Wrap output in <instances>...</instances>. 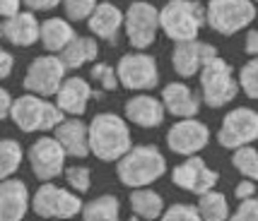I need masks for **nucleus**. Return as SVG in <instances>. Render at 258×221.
Wrapping results in <instances>:
<instances>
[{
    "mask_svg": "<svg viewBox=\"0 0 258 221\" xmlns=\"http://www.w3.org/2000/svg\"><path fill=\"white\" fill-rule=\"evenodd\" d=\"M22 8L20 0H0V20H8L12 15H17Z\"/></svg>",
    "mask_w": 258,
    "mask_h": 221,
    "instance_id": "58836bf2",
    "label": "nucleus"
},
{
    "mask_svg": "<svg viewBox=\"0 0 258 221\" xmlns=\"http://www.w3.org/2000/svg\"><path fill=\"white\" fill-rule=\"evenodd\" d=\"M157 22L169 41H196L205 27V5L198 0H169L157 10Z\"/></svg>",
    "mask_w": 258,
    "mask_h": 221,
    "instance_id": "7ed1b4c3",
    "label": "nucleus"
},
{
    "mask_svg": "<svg viewBox=\"0 0 258 221\" xmlns=\"http://www.w3.org/2000/svg\"><path fill=\"white\" fill-rule=\"evenodd\" d=\"M236 87H239V91H244L248 99H258V60L256 58H251L246 65L239 70Z\"/></svg>",
    "mask_w": 258,
    "mask_h": 221,
    "instance_id": "c756f323",
    "label": "nucleus"
},
{
    "mask_svg": "<svg viewBox=\"0 0 258 221\" xmlns=\"http://www.w3.org/2000/svg\"><path fill=\"white\" fill-rule=\"evenodd\" d=\"M159 101H162L164 113L179 118V121H183V118H196L198 111H201V96H198L188 84H183V82H169L167 87L162 89Z\"/></svg>",
    "mask_w": 258,
    "mask_h": 221,
    "instance_id": "dca6fc26",
    "label": "nucleus"
},
{
    "mask_svg": "<svg viewBox=\"0 0 258 221\" xmlns=\"http://www.w3.org/2000/svg\"><path fill=\"white\" fill-rule=\"evenodd\" d=\"M131 209L138 219L155 221L164 211V199L152 188H138L131 192Z\"/></svg>",
    "mask_w": 258,
    "mask_h": 221,
    "instance_id": "393cba45",
    "label": "nucleus"
},
{
    "mask_svg": "<svg viewBox=\"0 0 258 221\" xmlns=\"http://www.w3.org/2000/svg\"><path fill=\"white\" fill-rule=\"evenodd\" d=\"M92 99V84L85 77H66L56 91V108L63 116L78 118L87 111Z\"/></svg>",
    "mask_w": 258,
    "mask_h": 221,
    "instance_id": "f3484780",
    "label": "nucleus"
},
{
    "mask_svg": "<svg viewBox=\"0 0 258 221\" xmlns=\"http://www.w3.org/2000/svg\"><path fill=\"white\" fill-rule=\"evenodd\" d=\"M116 173L125 188H150L167 173V159L155 144H138L116 161Z\"/></svg>",
    "mask_w": 258,
    "mask_h": 221,
    "instance_id": "f03ea898",
    "label": "nucleus"
},
{
    "mask_svg": "<svg viewBox=\"0 0 258 221\" xmlns=\"http://www.w3.org/2000/svg\"><path fill=\"white\" fill-rule=\"evenodd\" d=\"M78 34L73 29V24L63 17H48L44 22H39V41L51 55L60 53Z\"/></svg>",
    "mask_w": 258,
    "mask_h": 221,
    "instance_id": "5701e85b",
    "label": "nucleus"
},
{
    "mask_svg": "<svg viewBox=\"0 0 258 221\" xmlns=\"http://www.w3.org/2000/svg\"><path fill=\"white\" fill-rule=\"evenodd\" d=\"M256 20V3L251 0H208L205 24L222 36H234Z\"/></svg>",
    "mask_w": 258,
    "mask_h": 221,
    "instance_id": "423d86ee",
    "label": "nucleus"
},
{
    "mask_svg": "<svg viewBox=\"0 0 258 221\" xmlns=\"http://www.w3.org/2000/svg\"><path fill=\"white\" fill-rule=\"evenodd\" d=\"M12 67H15V58H12L5 48H0V79H8L12 75Z\"/></svg>",
    "mask_w": 258,
    "mask_h": 221,
    "instance_id": "4c0bfd02",
    "label": "nucleus"
},
{
    "mask_svg": "<svg viewBox=\"0 0 258 221\" xmlns=\"http://www.w3.org/2000/svg\"><path fill=\"white\" fill-rule=\"evenodd\" d=\"M99 0H60L66 17L70 22H87V17L92 15V10L97 8Z\"/></svg>",
    "mask_w": 258,
    "mask_h": 221,
    "instance_id": "7c9ffc66",
    "label": "nucleus"
},
{
    "mask_svg": "<svg viewBox=\"0 0 258 221\" xmlns=\"http://www.w3.org/2000/svg\"><path fill=\"white\" fill-rule=\"evenodd\" d=\"M0 39H3V20H0Z\"/></svg>",
    "mask_w": 258,
    "mask_h": 221,
    "instance_id": "79ce46f5",
    "label": "nucleus"
},
{
    "mask_svg": "<svg viewBox=\"0 0 258 221\" xmlns=\"http://www.w3.org/2000/svg\"><path fill=\"white\" fill-rule=\"evenodd\" d=\"M258 140V113L253 108L239 106L232 108L222 118L220 133H217V142L225 149H239V147H248Z\"/></svg>",
    "mask_w": 258,
    "mask_h": 221,
    "instance_id": "9d476101",
    "label": "nucleus"
},
{
    "mask_svg": "<svg viewBox=\"0 0 258 221\" xmlns=\"http://www.w3.org/2000/svg\"><path fill=\"white\" fill-rule=\"evenodd\" d=\"M63 176H66L68 185L75 192H87L92 185V171L87 166H70V168L63 171Z\"/></svg>",
    "mask_w": 258,
    "mask_h": 221,
    "instance_id": "2f4dec72",
    "label": "nucleus"
},
{
    "mask_svg": "<svg viewBox=\"0 0 258 221\" xmlns=\"http://www.w3.org/2000/svg\"><path fill=\"white\" fill-rule=\"evenodd\" d=\"M87 27L97 39H104V41L113 44L118 39L121 27H123V12L111 3H97V8L87 17Z\"/></svg>",
    "mask_w": 258,
    "mask_h": 221,
    "instance_id": "4be33fe9",
    "label": "nucleus"
},
{
    "mask_svg": "<svg viewBox=\"0 0 258 221\" xmlns=\"http://www.w3.org/2000/svg\"><path fill=\"white\" fill-rule=\"evenodd\" d=\"M10 106H12L10 91H8L5 87H0V121H3V118H8V113H10Z\"/></svg>",
    "mask_w": 258,
    "mask_h": 221,
    "instance_id": "a19ab883",
    "label": "nucleus"
},
{
    "mask_svg": "<svg viewBox=\"0 0 258 221\" xmlns=\"http://www.w3.org/2000/svg\"><path fill=\"white\" fill-rule=\"evenodd\" d=\"M234 195H236L239 202H244V199H253L256 197V180H246V178H244V180L234 188Z\"/></svg>",
    "mask_w": 258,
    "mask_h": 221,
    "instance_id": "e433bc0d",
    "label": "nucleus"
},
{
    "mask_svg": "<svg viewBox=\"0 0 258 221\" xmlns=\"http://www.w3.org/2000/svg\"><path fill=\"white\" fill-rule=\"evenodd\" d=\"M113 70L118 87L128 91H150L159 84L157 60L147 53H125Z\"/></svg>",
    "mask_w": 258,
    "mask_h": 221,
    "instance_id": "0eeeda50",
    "label": "nucleus"
},
{
    "mask_svg": "<svg viewBox=\"0 0 258 221\" xmlns=\"http://www.w3.org/2000/svg\"><path fill=\"white\" fill-rule=\"evenodd\" d=\"M196 211H198L201 221H227L229 219V202L222 192L210 190V192L201 195Z\"/></svg>",
    "mask_w": 258,
    "mask_h": 221,
    "instance_id": "bb28decb",
    "label": "nucleus"
},
{
    "mask_svg": "<svg viewBox=\"0 0 258 221\" xmlns=\"http://www.w3.org/2000/svg\"><path fill=\"white\" fill-rule=\"evenodd\" d=\"M29 204H32L34 214H39L41 219H73L82 209L80 195H73L70 190L58 188L53 183H44L34 192Z\"/></svg>",
    "mask_w": 258,
    "mask_h": 221,
    "instance_id": "1a4fd4ad",
    "label": "nucleus"
},
{
    "mask_svg": "<svg viewBox=\"0 0 258 221\" xmlns=\"http://www.w3.org/2000/svg\"><path fill=\"white\" fill-rule=\"evenodd\" d=\"M217 51H215L213 44L208 41H181V44H174V51H171V67L179 77H193L201 72V67L215 58Z\"/></svg>",
    "mask_w": 258,
    "mask_h": 221,
    "instance_id": "2eb2a0df",
    "label": "nucleus"
},
{
    "mask_svg": "<svg viewBox=\"0 0 258 221\" xmlns=\"http://www.w3.org/2000/svg\"><path fill=\"white\" fill-rule=\"evenodd\" d=\"M210 142V128L198 118H183L176 121L167 133V147L169 152L179 156H196L203 152Z\"/></svg>",
    "mask_w": 258,
    "mask_h": 221,
    "instance_id": "f8f14e48",
    "label": "nucleus"
},
{
    "mask_svg": "<svg viewBox=\"0 0 258 221\" xmlns=\"http://www.w3.org/2000/svg\"><path fill=\"white\" fill-rule=\"evenodd\" d=\"M29 209V190L22 180H0V221H22Z\"/></svg>",
    "mask_w": 258,
    "mask_h": 221,
    "instance_id": "6ab92c4d",
    "label": "nucleus"
},
{
    "mask_svg": "<svg viewBox=\"0 0 258 221\" xmlns=\"http://www.w3.org/2000/svg\"><path fill=\"white\" fill-rule=\"evenodd\" d=\"M3 39L10 41L12 46H34L39 41V20L34 12L20 10L17 15H12L8 20H3Z\"/></svg>",
    "mask_w": 258,
    "mask_h": 221,
    "instance_id": "412c9836",
    "label": "nucleus"
},
{
    "mask_svg": "<svg viewBox=\"0 0 258 221\" xmlns=\"http://www.w3.org/2000/svg\"><path fill=\"white\" fill-rule=\"evenodd\" d=\"M232 166H234L236 171L246 178V180H256L258 178V152H256V147L248 144V147H239V149H234V154H232Z\"/></svg>",
    "mask_w": 258,
    "mask_h": 221,
    "instance_id": "c85d7f7f",
    "label": "nucleus"
},
{
    "mask_svg": "<svg viewBox=\"0 0 258 221\" xmlns=\"http://www.w3.org/2000/svg\"><path fill=\"white\" fill-rule=\"evenodd\" d=\"M229 221H258V199H244L239 202V209L229 214Z\"/></svg>",
    "mask_w": 258,
    "mask_h": 221,
    "instance_id": "f704fd0d",
    "label": "nucleus"
},
{
    "mask_svg": "<svg viewBox=\"0 0 258 221\" xmlns=\"http://www.w3.org/2000/svg\"><path fill=\"white\" fill-rule=\"evenodd\" d=\"M125 118L123 121L133 123L138 128H159L164 123V108H162V101L152 94H138L131 96L125 101Z\"/></svg>",
    "mask_w": 258,
    "mask_h": 221,
    "instance_id": "a211bd4d",
    "label": "nucleus"
},
{
    "mask_svg": "<svg viewBox=\"0 0 258 221\" xmlns=\"http://www.w3.org/2000/svg\"><path fill=\"white\" fill-rule=\"evenodd\" d=\"M198 82H201V103H208L210 108H222L227 103H232L239 94L234 67L220 55L210 58L201 67Z\"/></svg>",
    "mask_w": 258,
    "mask_h": 221,
    "instance_id": "39448f33",
    "label": "nucleus"
},
{
    "mask_svg": "<svg viewBox=\"0 0 258 221\" xmlns=\"http://www.w3.org/2000/svg\"><path fill=\"white\" fill-rule=\"evenodd\" d=\"M27 156H29V166H32L34 176L39 180H44V183L58 178L66 171V154H63V149L58 147V142L53 137L34 140Z\"/></svg>",
    "mask_w": 258,
    "mask_h": 221,
    "instance_id": "4468645a",
    "label": "nucleus"
},
{
    "mask_svg": "<svg viewBox=\"0 0 258 221\" xmlns=\"http://www.w3.org/2000/svg\"><path fill=\"white\" fill-rule=\"evenodd\" d=\"M66 79V67L58 60V55H39L34 58L29 67H27V75H24V89L34 94V96H56L60 82Z\"/></svg>",
    "mask_w": 258,
    "mask_h": 221,
    "instance_id": "9b49d317",
    "label": "nucleus"
},
{
    "mask_svg": "<svg viewBox=\"0 0 258 221\" xmlns=\"http://www.w3.org/2000/svg\"><path fill=\"white\" fill-rule=\"evenodd\" d=\"M244 51H246L251 58H256V53H258V32H256V29H248L246 44H244Z\"/></svg>",
    "mask_w": 258,
    "mask_h": 221,
    "instance_id": "ea45409f",
    "label": "nucleus"
},
{
    "mask_svg": "<svg viewBox=\"0 0 258 221\" xmlns=\"http://www.w3.org/2000/svg\"><path fill=\"white\" fill-rule=\"evenodd\" d=\"M87 144L99 161H118L133 147L131 128L116 113H99L87 125Z\"/></svg>",
    "mask_w": 258,
    "mask_h": 221,
    "instance_id": "f257e3e1",
    "label": "nucleus"
},
{
    "mask_svg": "<svg viewBox=\"0 0 258 221\" xmlns=\"http://www.w3.org/2000/svg\"><path fill=\"white\" fill-rule=\"evenodd\" d=\"M53 140L63 149L66 156H78L85 159L90 156V144H87V123L80 118H66V121L53 130Z\"/></svg>",
    "mask_w": 258,
    "mask_h": 221,
    "instance_id": "aec40b11",
    "label": "nucleus"
},
{
    "mask_svg": "<svg viewBox=\"0 0 258 221\" xmlns=\"http://www.w3.org/2000/svg\"><path fill=\"white\" fill-rule=\"evenodd\" d=\"M97 55H99V44L92 36H75L58 53V60L63 63V67H66V72H68V70H80L82 65L97 60Z\"/></svg>",
    "mask_w": 258,
    "mask_h": 221,
    "instance_id": "b1692460",
    "label": "nucleus"
},
{
    "mask_svg": "<svg viewBox=\"0 0 258 221\" xmlns=\"http://www.w3.org/2000/svg\"><path fill=\"white\" fill-rule=\"evenodd\" d=\"M8 118H12V123L22 133H48V130H56L66 121V116L56 108V103L41 99V96H34V94H22L12 99Z\"/></svg>",
    "mask_w": 258,
    "mask_h": 221,
    "instance_id": "20e7f679",
    "label": "nucleus"
},
{
    "mask_svg": "<svg viewBox=\"0 0 258 221\" xmlns=\"http://www.w3.org/2000/svg\"><path fill=\"white\" fill-rule=\"evenodd\" d=\"M92 82H97L104 91H116V89H118L116 70H113L109 63H94V65H92Z\"/></svg>",
    "mask_w": 258,
    "mask_h": 221,
    "instance_id": "473e14b6",
    "label": "nucleus"
},
{
    "mask_svg": "<svg viewBox=\"0 0 258 221\" xmlns=\"http://www.w3.org/2000/svg\"><path fill=\"white\" fill-rule=\"evenodd\" d=\"M24 152L22 144L12 137H3L0 140V180H8L17 173V168L22 166Z\"/></svg>",
    "mask_w": 258,
    "mask_h": 221,
    "instance_id": "cd10ccee",
    "label": "nucleus"
},
{
    "mask_svg": "<svg viewBox=\"0 0 258 221\" xmlns=\"http://www.w3.org/2000/svg\"><path fill=\"white\" fill-rule=\"evenodd\" d=\"M123 29L125 36L133 48L145 51L155 44L159 34V22H157V8L152 3H145V0H135L128 5V10L123 12Z\"/></svg>",
    "mask_w": 258,
    "mask_h": 221,
    "instance_id": "6e6552de",
    "label": "nucleus"
},
{
    "mask_svg": "<svg viewBox=\"0 0 258 221\" xmlns=\"http://www.w3.org/2000/svg\"><path fill=\"white\" fill-rule=\"evenodd\" d=\"M217 180H220V173L210 168L201 156H188L186 161L174 166V171H171V183L181 190L193 192V195H205V192L215 190Z\"/></svg>",
    "mask_w": 258,
    "mask_h": 221,
    "instance_id": "ddd939ff",
    "label": "nucleus"
},
{
    "mask_svg": "<svg viewBox=\"0 0 258 221\" xmlns=\"http://www.w3.org/2000/svg\"><path fill=\"white\" fill-rule=\"evenodd\" d=\"M82 221H121V202L116 195H99L92 202L82 204Z\"/></svg>",
    "mask_w": 258,
    "mask_h": 221,
    "instance_id": "a878e982",
    "label": "nucleus"
},
{
    "mask_svg": "<svg viewBox=\"0 0 258 221\" xmlns=\"http://www.w3.org/2000/svg\"><path fill=\"white\" fill-rule=\"evenodd\" d=\"M27 12H48L60 5V0H20Z\"/></svg>",
    "mask_w": 258,
    "mask_h": 221,
    "instance_id": "c9c22d12",
    "label": "nucleus"
},
{
    "mask_svg": "<svg viewBox=\"0 0 258 221\" xmlns=\"http://www.w3.org/2000/svg\"><path fill=\"white\" fill-rule=\"evenodd\" d=\"M162 221H201V216H198V211H196V207L193 204H171L169 209L162 211V216H159Z\"/></svg>",
    "mask_w": 258,
    "mask_h": 221,
    "instance_id": "72a5a7b5",
    "label": "nucleus"
},
{
    "mask_svg": "<svg viewBox=\"0 0 258 221\" xmlns=\"http://www.w3.org/2000/svg\"><path fill=\"white\" fill-rule=\"evenodd\" d=\"M251 3H256V0H251Z\"/></svg>",
    "mask_w": 258,
    "mask_h": 221,
    "instance_id": "37998d69",
    "label": "nucleus"
}]
</instances>
